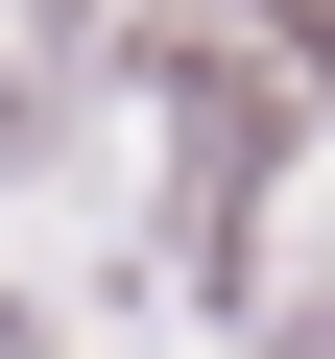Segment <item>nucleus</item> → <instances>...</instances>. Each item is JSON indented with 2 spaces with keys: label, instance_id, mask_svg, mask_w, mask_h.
Returning <instances> with one entry per match:
<instances>
[]
</instances>
